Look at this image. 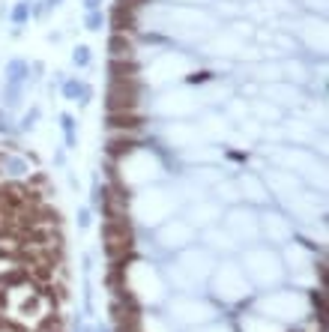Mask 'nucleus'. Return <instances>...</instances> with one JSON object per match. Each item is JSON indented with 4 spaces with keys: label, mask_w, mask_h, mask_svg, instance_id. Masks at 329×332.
Returning a JSON list of instances; mask_svg holds the SVG:
<instances>
[{
    "label": "nucleus",
    "mask_w": 329,
    "mask_h": 332,
    "mask_svg": "<svg viewBox=\"0 0 329 332\" xmlns=\"http://www.w3.org/2000/svg\"><path fill=\"white\" fill-rule=\"evenodd\" d=\"M99 3H102V0H84V6H87V9H96Z\"/></svg>",
    "instance_id": "7"
},
{
    "label": "nucleus",
    "mask_w": 329,
    "mask_h": 332,
    "mask_svg": "<svg viewBox=\"0 0 329 332\" xmlns=\"http://www.w3.org/2000/svg\"><path fill=\"white\" fill-rule=\"evenodd\" d=\"M87 60H90L87 48H78V51H75V63H87Z\"/></svg>",
    "instance_id": "6"
},
{
    "label": "nucleus",
    "mask_w": 329,
    "mask_h": 332,
    "mask_svg": "<svg viewBox=\"0 0 329 332\" xmlns=\"http://www.w3.org/2000/svg\"><path fill=\"white\" fill-rule=\"evenodd\" d=\"M87 27H90V30H99V27H102V15H99V12H90V15H87Z\"/></svg>",
    "instance_id": "5"
},
{
    "label": "nucleus",
    "mask_w": 329,
    "mask_h": 332,
    "mask_svg": "<svg viewBox=\"0 0 329 332\" xmlns=\"http://www.w3.org/2000/svg\"><path fill=\"white\" fill-rule=\"evenodd\" d=\"M12 18H15L18 24H21V21H27V3H18L15 9H12Z\"/></svg>",
    "instance_id": "4"
},
{
    "label": "nucleus",
    "mask_w": 329,
    "mask_h": 332,
    "mask_svg": "<svg viewBox=\"0 0 329 332\" xmlns=\"http://www.w3.org/2000/svg\"><path fill=\"white\" fill-rule=\"evenodd\" d=\"M111 27H114V33H129V30L135 27V9L117 3V6L111 9Z\"/></svg>",
    "instance_id": "2"
},
{
    "label": "nucleus",
    "mask_w": 329,
    "mask_h": 332,
    "mask_svg": "<svg viewBox=\"0 0 329 332\" xmlns=\"http://www.w3.org/2000/svg\"><path fill=\"white\" fill-rule=\"evenodd\" d=\"M138 105V87L135 81H114L108 90V111L117 114V111H135Z\"/></svg>",
    "instance_id": "1"
},
{
    "label": "nucleus",
    "mask_w": 329,
    "mask_h": 332,
    "mask_svg": "<svg viewBox=\"0 0 329 332\" xmlns=\"http://www.w3.org/2000/svg\"><path fill=\"white\" fill-rule=\"evenodd\" d=\"M57 3H60V0H48V6H57Z\"/></svg>",
    "instance_id": "8"
},
{
    "label": "nucleus",
    "mask_w": 329,
    "mask_h": 332,
    "mask_svg": "<svg viewBox=\"0 0 329 332\" xmlns=\"http://www.w3.org/2000/svg\"><path fill=\"white\" fill-rule=\"evenodd\" d=\"M111 57H114V60H129V57H132V42L126 39V33L111 36Z\"/></svg>",
    "instance_id": "3"
}]
</instances>
